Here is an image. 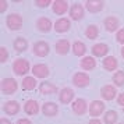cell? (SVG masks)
<instances>
[{"instance_id":"5bb4252c","label":"cell","mask_w":124,"mask_h":124,"mask_svg":"<svg viewBox=\"0 0 124 124\" xmlns=\"http://www.w3.org/2000/svg\"><path fill=\"white\" fill-rule=\"evenodd\" d=\"M32 74L35 78H47L49 77V67L45 64H35L32 67Z\"/></svg>"},{"instance_id":"2e32d148","label":"cell","mask_w":124,"mask_h":124,"mask_svg":"<svg viewBox=\"0 0 124 124\" xmlns=\"http://www.w3.org/2000/svg\"><path fill=\"white\" fill-rule=\"evenodd\" d=\"M92 54L93 57H107V53H109V46L106 43H96V45L92 46Z\"/></svg>"},{"instance_id":"7402d4cb","label":"cell","mask_w":124,"mask_h":124,"mask_svg":"<svg viewBox=\"0 0 124 124\" xmlns=\"http://www.w3.org/2000/svg\"><path fill=\"white\" fill-rule=\"evenodd\" d=\"M86 10L89 13H99L103 10V7H105V3L102 1V0H88L86 3Z\"/></svg>"},{"instance_id":"d6a6232c","label":"cell","mask_w":124,"mask_h":124,"mask_svg":"<svg viewBox=\"0 0 124 124\" xmlns=\"http://www.w3.org/2000/svg\"><path fill=\"white\" fill-rule=\"evenodd\" d=\"M116 40H117L118 43L124 45V28H120L117 31V34H116Z\"/></svg>"},{"instance_id":"4dcf8cb0","label":"cell","mask_w":124,"mask_h":124,"mask_svg":"<svg viewBox=\"0 0 124 124\" xmlns=\"http://www.w3.org/2000/svg\"><path fill=\"white\" fill-rule=\"evenodd\" d=\"M8 60V52L4 46L0 47V63H6Z\"/></svg>"},{"instance_id":"ac0fdd59","label":"cell","mask_w":124,"mask_h":124,"mask_svg":"<svg viewBox=\"0 0 124 124\" xmlns=\"http://www.w3.org/2000/svg\"><path fill=\"white\" fill-rule=\"evenodd\" d=\"M24 112L29 114V116H36L39 113V105L38 102L34 101V99H28L24 105Z\"/></svg>"},{"instance_id":"6da1fadb","label":"cell","mask_w":124,"mask_h":124,"mask_svg":"<svg viewBox=\"0 0 124 124\" xmlns=\"http://www.w3.org/2000/svg\"><path fill=\"white\" fill-rule=\"evenodd\" d=\"M0 89L3 95H13L18 89V84L14 78H3L0 84Z\"/></svg>"},{"instance_id":"f35d334b","label":"cell","mask_w":124,"mask_h":124,"mask_svg":"<svg viewBox=\"0 0 124 124\" xmlns=\"http://www.w3.org/2000/svg\"><path fill=\"white\" fill-rule=\"evenodd\" d=\"M120 53H121V57L124 59V46H123V49H121V52H120Z\"/></svg>"},{"instance_id":"7c38bea8","label":"cell","mask_w":124,"mask_h":124,"mask_svg":"<svg viewBox=\"0 0 124 124\" xmlns=\"http://www.w3.org/2000/svg\"><path fill=\"white\" fill-rule=\"evenodd\" d=\"M105 28H106L107 32H116L118 31V27H120V21H118L117 17H114V16H109V17L105 18Z\"/></svg>"},{"instance_id":"52a82bcc","label":"cell","mask_w":124,"mask_h":124,"mask_svg":"<svg viewBox=\"0 0 124 124\" xmlns=\"http://www.w3.org/2000/svg\"><path fill=\"white\" fill-rule=\"evenodd\" d=\"M54 27V24L50 21V18L47 17H40L38 21H36V28L39 32L42 34H47V32H50V29Z\"/></svg>"},{"instance_id":"9c48e42d","label":"cell","mask_w":124,"mask_h":124,"mask_svg":"<svg viewBox=\"0 0 124 124\" xmlns=\"http://www.w3.org/2000/svg\"><path fill=\"white\" fill-rule=\"evenodd\" d=\"M70 28H71V21L68 18H64V17L59 18L56 23H54V27H53V29L56 32H59V34L67 32V31H70Z\"/></svg>"},{"instance_id":"74e56055","label":"cell","mask_w":124,"mask_h":124,"mask_svg":"<svg viewBox=\"0 0 124 124\" xmlns=\"http://www.w3.org/2000/svg\"><path fill=\"white\" fill-rule=\"evenodd\" d=\"M88 124H102L101 120H98V118H92V120H89V123Z\"/></svg>"},{"instance_id":"1f68e13d","label":"cell","mask_w":124,"mask_h":124,"mask_svg":"<svg viewBox=\"0 0 124 124\" xmlns=\"http://www.w3.org/2000/svg\"><path fill=\"white\" fill-rule=\"evenodd\" d=\"M35 4L40 8H46V7H49V4H53V1H50V0H36Z\"/></svg>"},{"instance_id":"5b68a950","label":"cell","mask_w":124,"mask_h":124,"mask_svg":"<svg viewBox=\"0 0 124 124\" xmlns=\"http://www.w3.org/2000/svg\"><path fill=\"white\" fill-rule=\"evenodd\" d=\"M91 82L89 79V75L85 73H75L73 75V84L75 86H78V88H85V86H88Z\"/></svg>"},{"instance_id":"8992f818","label":"cell","mask_w":124,"mask_h":124,"mask_svg":"<svg viewBox=\"0 0 124 124\" xmlns=\"http://www.w3.org/2000/svg\"><path fill=\"white\" fill-rule=\"evenodd\" d=\"M74 98H75V93H74V91L71 88H63L59 92V101L62 102L63 105H68V103L74 102L75 101Z\"/></svg>"},{"instance_id":"3957f363","label":"cell","mask_w":124,"mask_h":124,"mask_svg":"<svg viewBox=\"0 0 124 124\" xmlns=\"http://www.w3.org/2000/svg\"><path fill=\"white\" fill-rule=\"evenodd\" d=\"M29 70H31V66H29V62L27 59H17L13 63V71L16 73V75L23 77L27 73H29Z\"/></svg>"},{"instance_id":"836d02e7","label":"cell","mask_w":124,"mask_h":124,"mask_svg":"<svg viewBox=\"0 0 124 124\" xmlns=\"http://www.w3.org/2000/svg\"><path fill=\"white\" fill-rule=\"evenodd\" d=\"M117 103H118L121 107H124V92H123V93H118V96H117Z\"/></svg>"},{"instance_id":"d6986e66","label":"cell","mask_w":124,"mask_h":124,"mask_svg":"<svg viewBox=\"0 0 124 124\" xmlns=\"http://www.w3.org/2000/svg\"><path fill=\"white\" fill-rule=\"evenodd\" d=\"M39 92L42 93V95H54V93H57V92H59V89H57V86L54 84L45 81V82H40Z\"/></svg>"},{"instance_id":"d590c367","label":"cell","mask_w":124,"mask_h":124,"mask_svg":"<svg viewBox=\"0 0 124 124\" xmlns=\"http://www.w3.org/2000/svg\"><path fill=\"white\" fill-rule=\"evenodd\" d=\"M16 124H32V121L28 120V118H20V120H17Z\"/></svg>"},{"instance_id":"44dd1931","label":"cell","mask_w":124,"mask_h":124,"mask_svg":"<svg viewBox=\"0 0 124 124\" xmlns=\"http://www.w3.org/2000/svg\"><path fill=\"white\" fill-rule=\"evenodd\" d=\"M101 95L105 101H113V99L117 96V91H116V88L112 86V85H105L101 89Z\"/></svg>"},{"instance_id":"8d00e7d4","label":"cell","mask_w":124,"mask_h":124,"mask_svg":"<svg viewBox=\"0 0 124 124\" xmlns=\"http://www.w3.org/2000/svg\"><path fill=\"white\" fill-rule=\"evenodd\" d=\"M0 124H13V123H11V120H8V118L1 117L0 118Z\"/></svg>"},{"instance_id":"9a60e30c","label":"cell","mask_w":124,"mask_h":124,"mask_svg":"<svg viewBox=\"0 0 124 124\" xmlns=\"http://www.w3.org/2000/svg\"><path fill=\"white\" fill-rule=\"evenodd\" d=\"M42 113L47 116V117H54L57 116V113H59V106H57L54 102H46L43 103V106H42Z\"/></svg>"},{"instance_id":"d4e9b609","label":"cell","mask_w":124,"mask_h":124,"mask_svg":"<svg viewBox=\"0 0 124 124\" xmlns=\"http://www.w3.org/2000/svg\"><path fill=\"white\" fill-rule=\"evenodd\" d=\"M96 67V60L93 56H85L81 60V68L85 71H91Z\"/></svg>"},{"instance_id":"e575fe53","label":"cell","mask_w":124,"mask_h":124,"mask_svg":"<svg viewBox=\"0 0 124 124\" xmlns=\"http://www.w3.org/2000/svg\"><path fill=\"white\" fill-rule=\"evenodd\" d=\"M7 10V1L6 0H1L0 1V13H4Z\"/></svg>"},{"instance_id":"ba28073f","label":"cell","mask_w":124,"mask_h":124,"mask_svg":"<svg viewBox=\"0 0 124 124\" xmlns=\"http://www.w3.org/2000/svg\"><path fill=\"white\" fill-rule=\"evenodd\" d=\"M71 107H73V112L75 113L77 116H82V114H85L86 110H88V105H86L85 99H82V98L75 99V101L73 102Z\"/></svg>"},{"instance_id":"484cf974","label":"cell","mask_w":124,"mask_h":124,"mask_svg":"<svg viewBox=\"0 0 124 124\" xmlns=\"http://www.w3.org/2000/svg\"><path fill=\"white\" fill-rule=\"evenodd\" d=\"M13 46H14L16 52L21 53V52H25L27 49H28V42H27V39H25V38H23V36H18V38H16V39H14Z\"/></svg>"},{"instance_id":"ab89813d","label":"cell","mask_w":124,"mask_h":124,"mask_svg":"<svg viewBox=\"0 0 124 124\" xmlns=\"http://www.w3.org/2000/svg\"><path fill=\"white\" fill-rule=\"evenodd\" d=\"M118 124H124V123H118Z\"/></svg>"},{"instance_id":"ffe728a7","label":"cell","mask_w":124,"mask_h":124,"mask_svg":"<svg viewBox=\"0 0 124 124\" xmlns=\"http://www.w3.org/2000/svg\"><path fill=\"white\" fill-rule=\"evenodd\" d=\"M73 46L70 45V42H68L67 39H60L56 42V45H54V49H56V53H59V54H62V56H64V54H67L68 52H70V49H71Z\"/></svg>"},{"instance_id":"e0dca14e","label":"cell","mask_w":124,"mask_h":124,"mask_svg":"<svg viewBox=\"0 0 124 124\" xmlns=\"http://www.w3.org/2000/svg\"><path fill=\"white\" fill-rule=\"evenodd\" d=\"M52 8H53V13H54V14L63 16V14H66L67 10H68V1H66V0H56V1H53Z\"/></svg>"},{"instance_id":"f546056e","label":"cell","mask_w":124,"mask_h":124,"mask_svg":"<svg viewBox=\"0 0 124 124\" xmlns=\"http://www.w3.org/2000/svg\"><path fill=\"white\" fill-rule=\"evenodd\" d=\"M113 82L116 86H124V71H116L113 75Z\"/></svg>"},{"instance_id":"277c9868","label":"cell","mask_w":124,"mask_h":124,"mask_svg":"<svg viewBox=\"0 0 124 124\" xmlns=\"http://www.w3.org/2000/svg\"><path fill=\"white\" fill-rule=\"evenodd\" d=\"M32 52H34L35 56L38 57H45L49 54V52H50V46L47 42L45 40H38L36 43H34V47H32Z\"/></svg>"},{"instance_id":"83f0119b","label":"cell","mask_w":124,"mask_h":124,"mask_svg":"<svg viewBox=\"0 0 124 124\" xmlns=\"http://www.w3.org/2000/svg\"><path fill=\"white\" fill-rule=\"evenodd\" d=\"M98 35H99V28H98V25H95V24H91V25H88L85 28V36L88 39H96Z\"/></svg>"},{"instance_id":"cb8c5ba5","label":"cell","mask_w":124,"mask_h":124,"mask_svg":"<svg viewBox=\"0 0 124 124\" xmlns=\"http://www.w3.org/2000/svg\"><path fill=\"white\" fill-rule=\"evenodd\" d=\"M71 50H73L74 56L85 57V53H86V46H85L84 42H81V40H75V42L73 43Z\"/></svg>"},{"instance_id":"7a4b0ae2","label":"cell","mask_w":124,"mask_h":124,"mask_svg":"<svg viewBox=\"0 0 124 124\" xmlns=\"http://www.w3.org/2000/svg\"><path fill=\"white\" fill-rule=\"evenodd\" d=\"M23 23H24L23 17L20 14H17V13L8 14L6 18V25L10 31H18V29L23 27Z\"/></svg>"},{"instance_id":"603a6c76","label":"cell","mask_w":124,"mask_h":124,"mask_svg":"<svg viewBox=\"0 0 124 124\" xmlns=\"http://www.w3.org/2000/svg\"><path fill=\"white\" fill-rule=\"evenodd\" d=\"M102 66H103V68H105L106 71H114V70L118 67V62L114 56H107V57L103 59Z\"/></svg>"},{"instance_id":"4fadbf2b","label":"cell","mask_w":124,"mask_h":124,"mask_svg":"<svg viewBox=\"0 0 124 124\" xmlns=\"http://www.w3.org/2000/svg\"><path fill=\"white\" fill-rule=\"evenodd\" d=\"M70 17L74 21H79L84 18V7L79 3H74L73 6L70 7Z\"/></svg>"},{"instance_id":"4316f807","label":"cell","mask_w":124,"mask_h":124,"mask_svg":"<svg viewBox=\"0 0 124 124\" xmlns=\"http://www.w3.org/2000/svg\"><path fill=\"white\" fill-rule=\"evenodd\" d=\"M36 79L35 77H25L23 79V84H21V88L24 91H34L36 88Z\"/></svg>"},{"instance_id":"8fae6325","label":"cell","mask_w":124,"mask_h":124,"mask_svg":"<svg viewBox=\"0 0 124 124\" xmlns=\"http://www.w3.org/2000/svg\"><path fill=\"white\" fill-rule=\"evenodd\" d=\"M105 110V103L102 101H92L89 103V114L92 117H98V116H101L102 113Z\"/></svg>"},{"instance_id":"30bf717a","label":"cell","mask_w":124,"mask_h":124,"mask_svg":"<svg viewBox=\"0 0 124 124\" xmlns=\"http://www.w3.org/2000/svg\"><path fill=\"white\" fill-rule=\"evenodd\" d=\"M20 103L17 101H7L4 105H3V112L8 114V116H16L18 112H20Z\"/></svg>"},{"instance_id":"f1b7e54d","label":"cell","mask_w":124,"mask_h":124,"mask_svg":"<svg viewBox=\"0 0 124 124\" xmlns=\"http://www.w3.org/2000/svg\"><path fill=\"white\" fill-rule=\"evenodd\" d=\"M117 118H118V114L116 110H107L105 113V116H103V121H105V124H116Z\"/></svg>"}]
</instances>
